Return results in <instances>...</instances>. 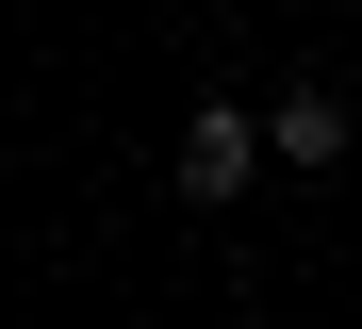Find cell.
Returning a JSON list of instances; mask_svg holds the SVG:
<instances>
[{"label":"cell","mask_w":362,"mask_h":329,"mask_svg":"<svg viewBox=\"0 0 362 329\" xmlns=\"http://www.w3.org/2000/svg\"><path fill=\"white\" fill-rule=\"evenodd\" d=\"M247 165H264V99H198V115H181V149H165V181L198 197V214H214V197H247Z\"/></svg>","instance_id":"6da1fadb"},{"label":"cell","mask_w":362,"mask_h":329,"mask_svg":"<svg viewBox=\"0 0 362 329\" xmlns=\"http://www.w3.org/2000/svg\"><path fill=\"white\" fill-rule=\"evenodd\" d=\"M264 149H280L296 181H329V165H346V99H329V83H280V99H264Z\"/></svg>","instance_id":"7a4b0ae2"}]
</instances>
